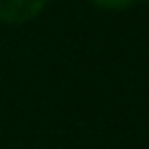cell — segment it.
<instances>
[{
	"mask_svg": "<svg viewBox=\"0 0 149 149\" xmlns=\"http://www.w3.org/2000/svg\"><path fill=\"white\" fill-rule=\"evenodd\" d=\"M47 0H0V22L22 25L40 15Z\"/></svg>",
	"mask_w": 149,
	"mask_h": 149,
	"instance_id": "obj_1",
	"label": "cell"
},
{
	"mask_svg": "<svg viewBox=\"0 0 149 149\" xmlns=\"http://www.w3.org/2000/svg\"><path fill=\"white\" fill-rule=\"evenodd\" d=\"M92 3H97L100 8H109V10H119V8H127V5H132L134 0H92Z\"/></svg>",
	"mask_w": 149,
	"mask_h": 149,
	"instance_id": "obj_2",
	"label": "cell"
}]
</instances>
